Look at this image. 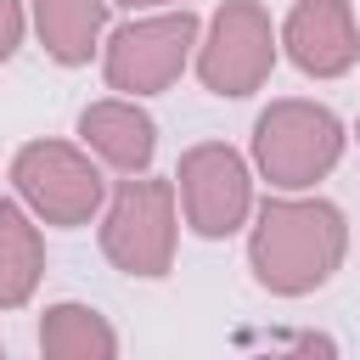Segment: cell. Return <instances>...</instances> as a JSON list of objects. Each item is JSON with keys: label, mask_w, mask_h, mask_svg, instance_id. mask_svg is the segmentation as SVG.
<instances>
[{"label": "cell", "mask_w": 360, "mask_h": 360, "mask_svg": "<svg viewBox=\"0 0 360 360\" xmlns=\"http://www.w3.org/2000/svg\"><path fill=\"white\" fill-rule=\"evenodd\" d=\"M349 259V214L321 191H270L248 219V270L270 298L321 292Z\"/></svg>", "instance_id": "obj_1"}, {"label": "cell", "mask_w": 360, "mask_h": 360, "mask_svg": "<svg viewBox=\"0 0 360 360\" xmlns=\"http://www.w3.org/2000/svg\"><path fill=\"white\" fill-rule=\"evenodd\" d=\"M349 152V124L315 96H276L259 107L248 158L270 191H315Z\"/></svg>", "instance_id": "obj_2"}, {"label": "cell", "mask_w": 360, "mask_h": 360, "mask_svg": "<svg viewBox=\"0 0 360 360\" xmlns=\"http://www.w3.org/2000/svg\"><path fill=\"white\" fill-rule=\"evenodd\" d=\"M180 191L174 174H118L107 191V208L96 219L101 259L129 281H163L180 253Z\"/></svg>", "instance_id": "obj_3"}, {"label": "cell", "mask_w": 360, "mask_h": 360, "mask_svg": "<svg viewBox=\"0 0 360 360\" xmlns=\"http://www.w3.org/2000/svg\"><path fill=\"white\" fill-rule=\"evenodd\" d=\"M6 180H11V197L51 231H79V225H96L101 208H107V163L73 135H34L11 152L6 163Z\"/></svg>", "instance_id": "obj_4"}, {"label": "cell", "mask_w": 360, "mask_h": 360, "mask_svg": "<svg viewBox=\"0 0 360 360\" xmlns=\"http://www.w3.org/2000/svg\"><path fill=\"white\" fill-rule=\"evenodd\" d=\"M197 39H202V17L191 6L129 11L101 39V79H107V90L135 96V101L163 96L197 62Z\"/></svg>", "instance_id": "obj_5"}, {"label": "cell", "mask_w": 360, "mask_h": 360, "mask_svg": "<svg viewBox=\"0 0 360 360\" xmlns=\"http://www.w3.org/2000/svg\"><path fill=\"white\" fill-rule=\"evenodd\" d=\"M281 62V22L259 6V0H219L202 17V39H197V84L219 101H248L270 84Z\"/></svg>", "instance_id": "obj_6"}, {"label": "cell", "mask_w": 360, "mask_h": 360, "mask_svg": "<svg viewBox=\"0 0 360 360\" xmlns=\"http://www.w3.org/2000/svg\"><path fill=\"white\" fill-rule=\"evenodd\" d=\"M174 191H180V219L202 242H225L248 231L259 208V174L253 158L236 152L231 141H197L174 163Z\"/></svg>", "instance_id": "obj_7"}, {"label": "cell", "mask_w": 360, "mask_h": 360, "mask_svg": "<svg viewBox=\"0 0 360 360\" xmlns=\"http://www.w3.org/2000/svg\"><path fill=\"white\" fill-rule=\"evenodd\" d=\"M281 56L315 84L349 79L360 68L354 0H292L281 17Z\"/></svg>", "instance_id": "obj_8"}, {"label": "cell", "mask_w": 360, "mask_h": 360, "mask_svg": "<svg viewBox=\"0 0 360 360\" xmlns=\"http://www.w3.org/2000/svg\"><path fill=\"white\" fill-rule=\"evenodd\" d=\"M73 135L107 163V174H146L158 158V118L135 96H96L79 107Z\"/></svg>", "instance_id": "obj_9"}, {"label": "cell", "mask_w": 360, "mask_h": 360, "mask_svg": "<svg viewBox=\"0 0 360 360\" xmlns=\"http://www.w3.org/2000/svg\"><path fill=\"white\" fill-rule=\"evenodd\" d=\"M112 11V0H28V28L56 68H90L101 62Z\"/></svg>", "instance_id": "obj_10"}, {"label": "cell", "mask_w": 360, "mask_h": 360, "mask_svg": "<svg viewBox=\"0 0 360 360\" xmlns=\"http://www.w3.org/2000/svg\"><path fill=\"white\" fill-rule=\"evenodd\" d=\"M39 281H45V225L17 197H0V315L28 309Z\"/></svg>", "instance_id": "obj_11"}, {"label": "cell", "mask_w": 360, "mask_h": 360, "mask_svg": "<svg viewBox=\"0 0 360 360\" xmlns=\"http://www.w3.org/2000/svg\"><path fill=\"white\" fill-rule=\"evenodd\" d=\"M118 326L79 298H56L39 309V354L51 360H118Z\"/></svg>", "instance_id": "obj_12"}, {"label": "cell", "mask_w": 360, "mask_h": 360, "mask_svg": "<svg viewBox=\"0 0 360 360\" xmlns=\"http://www.w3.org/2000/svg\"><path fill=\"white\" fill-rule=\"evenodd\" d=\"M28 34H34V28H28V0H0V68L22 51Z\"/></svg>", "instance_id": "obj_13"}, {"label": "cell", "mask_w": 360, "mask_h": 360, "mask_svg": "<svg viewBox=\"0 0 360 360\" xmlns=\"http://www.w3.org/2000/svg\"><path fill=\"white\" fill-rule=\"evenodd\" d=\"M118 11H163V6H186V0H112Z\"/></svg>", "instance_id": "obj_14"}, {"label": "cell", "mask_w": 360, "mask_h": 360, "mask_svg": "<svg viewBox=\"0 0 360 360\" xmlns=\"http://www.w3.org/2000/svg\"><path fill=\"white\" fill-rule=\"evenodd\" d=\"M349 141H360V118H354V129H349Z\"/></svg>", "instance_id": "obj_15"}, {"label": "cell", "mask_w": 360, "mask_h": 360, "mask_svg": "<svg viewBox=\"0 0 360 360\" xmlns=\"http://www.w3.org/2000/svg\"><path fill=\"white\" fill-rule=\"evenodd\" d=\"M0 354H6V338H0Z\"/></svg>", "instance_id": "obj_16"}]
</instances>
